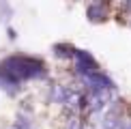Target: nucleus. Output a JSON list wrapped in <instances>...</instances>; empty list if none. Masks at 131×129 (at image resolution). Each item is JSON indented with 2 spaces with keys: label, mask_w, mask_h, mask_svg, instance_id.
<instances>
[{
  "label": "nucleus",
  "mask_w": 131,
  "mask_h": 129,
  "mask_svg": "<svg viewBox=\"0 0 131 129\" xmlns=\"http://www.w3.org/2000/svg\"><path fill=\"white\" fill-rule=\"evenodd\" d=\"M64 103H67L71 110H78V107H80V95L69 93V95H67V99H64Z\"/></svg>",
  "instance_id": "obj_2"
},
{
  "label": "nucleus",
  "mask_w": 131,
  "mask_h": 129,
  "mask_svg": "<svg viewBox=\"0 0 131 129\" xmlns=\"http://www.w3.org/2000/svg\"><path fill=\"white\" fill-rule=\"evenodd\" d=\"M67 129H82V123H80V118H71L69 121V127Z\"/></svg>",
  "instance_id": "obj_3"
},
{
  "label": "nucleus",
  "mask_w": 131,
  "mask_h": 129,
  "mask_svg": "<svg viewBox=\"0 0 131 129\" xmlns=\"http://www.w3.org/2000/svg\"><path fill=\"white\" fill-rule=\"evenodd\" d=\"M129 9H131V2H129Z\"/></svg>",
  "instance_id": "obj_4"
},
{
  "label": "nucleus",
  "mask_w": 131,
  "mask_h": 129,
  "mask_svg": "<svg viewBox=\"0 0 131 129\" xmlns=\"http://www.w3.org/2000/svg\"><path fill=\"white\" fill-rule=\"evenodd\" d=\"M67 95H69V93L62 88V86H54V95H52V97H54V101H60V103H64Z\"/></svg>",
  "instance_id": "obj_1"
}]
</instances>
